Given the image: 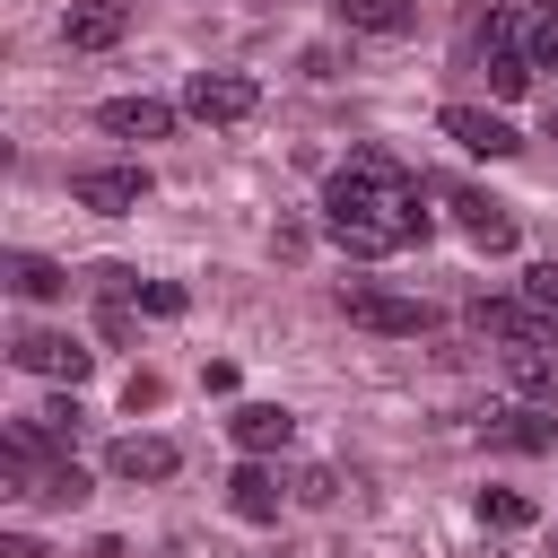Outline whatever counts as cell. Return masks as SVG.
<instances>
[{"label": "cell", "instance_id": "cell-1", "mask_svg": "<svg viewBox=\"0 0 558 558\" xmlns=\"http://www.w3.org/2000/svg\"><path fill=\"white\" fill-rule=\"evenodd\" d=\"M323 235H331L340 253H366V262L418 244V235H427V209H418V183L401 174V157L357 148V157L323 183Z\"/></svg>", "mask_w": 558, "mask_h": 558}, {"label": "cell", "instance_id": "cell-2", "mask_svg": "<svg viewBox=\"0 0 558 558\" xmlns=\"http://www.w3.org/2000/svg\"><path fill=\"white\" fill-rule=\"evenodd\" d=\"M340 314L357 323V331H384V340H418L436 314L418 305V296H401V288H375V279H357V288H340Z\"/></svg>", "mask_w": 558, "mask_h": 558}, {"label": "cell", "instance_id": "cell-3", "mask_svg": "<svg viewBox=\"0 0 558 558\" xmlns=\"http://www.w3.org/2000/svg\"><path fill=\"white\" fill-rule=\"evenodd\" d=\"M253 105H262V87L244 70H192V87H183V113L192 122H244Z\"/></svg>", "mask_w": 558, "mask_h": 558}, {"label": "cell", "instance_id": "cell-4", "mask_svg": "<svg viewBox=\"0 0 558 558\" xmlns=\"http://www.w3.org/2000/svg\"><path fill=\"white\" fill-rule=\"evenodd\" d=\"M471 323H480L488 340H506V349H549V340H558V323H549L532 296H480Z\"/></svg>", "mask_w": 558, "mask_h": 558}, {"label": "cell", "instance_id": "cell-5", "mask_svg": "<svg viewBox=\"0 0 558 558\" xmlns=\"http://www.w3.org/2000/svg\"><path fill=\"white\" fill-rule=\"evenodd\" d=\"M70 201L96 209V218H131V209L148 201V166H87V174L70 183Z\"/></svg>", "mask_w": 558, "mask_h": 558}, {"label": "cell", "instance_id": "cell-6", "mask_svg": "<svg viewBox=\"0 0 558 558\" xmlns=\"http://www.w3.org/2000/svg\"><path fill=\"white\" fill-rule=\"evenodd\" d=\"M480 436H488L497 453H549V445H558V418L532 410V401H497V410L480 418Z\"/></svg>", "mask_w": 558, "mask_h": 558}, {"label": "cell", "instance_id": "cell-7", "mask_svg": "<svg viewBox=\"0 0 558 558\" xmlns=\"http://www.w3.org/2000/svg\"><path fill=\"white\" fill-rule=\"evenodd\" d=\"M9 357H17L26 375H52V384H78V375L96 366V357H87L70 331H17V340H9Z\"/></svg>", "mask_w": 558, "mask_h": 558}, {"label": "cell", "instance_id": "cell-8", "mask_svg": "<svg viewBox=\"0 0 558 558\" xmlns=\"http://www.w3.org/2000/svg\"><path fill=\"white\" fill-rule=\"evenodd\" d=\"M445 140H462L471 157H514L523 148V131L506 113H480V105H445Z\"/></svg>", "mask_w": 558, "mask_h": 558}, {"label": "cell", "instance_id": "cell-9", "mask_svg": "<svg viewBox=\"0 0 558 558\" xmlns=\"http://www.w3.org/2000/svg\"><path fill=\"white\" fill-rule=\"evenodd\" d=\"M122 26H131L122 0H78V9L61 17V44H70V52H105V44H122Z\"/></svg>", "mask_w": 558, "mask_h": 558}, {"label": "cell", "instance_id": "cell-10", "mask_svg": "<svg viewBox=\"0 0 558 558\" xmlns=\"http://www.w3.org/2000/svg\"><path fill=\"white\" fill-rule=\"evenodd\" d=\"M227 506H235L244 523H279V471H270L262 453H244L235 480H227Z\"/></svg>", "mask_w": 558, "mask_h": 558}, {"label": "cell", "instance_id": "cell-11", "mask_svg": "<svg viewBox=\"0 0 558 558\" xmlns=\"http://www.w3.org/2000/svg\"><path fill=\"white\" fill-rule=\"evenodd\" d=\"M96 122H105L113 140H166V131H174V105H157V96H113Z\"/></svg>", "mask_w": 558, "mask_h": 558}, {"label": "cell", "instance_id": "cell-12", "mask_svg": "<svg viewBox=\"0 0 558 558\" xmlns=\"http://www.w3.org/2000/svg\"><path fill=\"white\" fill-rule=\"evenodd\" d=\"M453 209H462V227H471L480 253H514V209H506V201H488V192H453Z\"/></svg>", "mask_w": 558, "mask_h": 558}, {"label": "cell", "instance_id": "cell-13", "mask_svg": "<svg viewBox=\"0 0 558 558\" xmlns=\"http://www.w3.org/2000/svg\"><path fill=\"white\" fill-rule=\"evenodd\" d=\"M227 436H235V445H244V453H279V445H288V436H296V418H288V410H279V401H244V410H235V418H227Z\"/></svg>", "mask_w": 558, "mask_h": 558}, {"label": "cell", "instance_id": "cell-14", "mask_svg": "<svg viewBox=\"0 0 558 558\" xmlns=\"http://www.w3.org/2000/svg\"><path fill=\"white\" fill-rule=\"evenodd\" d=\"M105 471H113V480H166V471H174V445H166V436H122V445L105 453Z\"/></svg>", "mask_w": 558, "mask_h": 558}, {"label": "cell", "instance_id": "cell-15", "mask_svg": "<svg viewBox=\"0 0 558 558\" xmlns=\"http://www.w3.org/2000/svg\"><path fill=\"white\" fill-rule=\"evenodd\" d=\"M9 288L44 305V296H61V288H70V270H61V262H44V253H9Z\"/></svg>", "mask_w": 558, "mask_h": 558}, {"label": "cell", "instance_id": "cell-16", "mask_svg": "<svg viewBox=\"0 0 558 558\" xmlns=\"http://www.w3.org/2000/svg\"><path fill=\"white\" fill-rule=\"evenodd\" d=\"M488 87L497 96H523L532 87V44H488Z\"/></svg>", "mask_w": 558, "mask_h": 558}, {"label": "cell", "instance_id": "cell-17", "mask_svg": "<svg viewBox=\"0 0 558 558\" xmlns=\"http://www.w3.org/2000/svg\"><path fill=\"white\" fill-rule=\"evenodd\" d=\"M506 375H514L523 392H541V401H558V357H549V349H506Z\"/></svg>", "mask_w": 558, "mask_h": 558}, {"label": "cell", "instance_id": "cell-18", "mask_svg": "<svg viewBox=\"0 0 558 558\" xmlns=\"http://www.w3.org/2000/svg\"><path fill=\"white\" fill-rule=\"evenodd\" d=\"M340 17H349V26H366V35H401L418 9H410V0H340Z\"/></svg>", "mask_w": 558, "mask_h": 558}, {"label": "cell", "instance_id": "cell-19", "mask_svg": "<svg viewBox=\"0 0 558 558\" xmlns=\"http://www.w3.org/2000/svg\"><path fill=\"white\" fill-rule=\"evenodd\" d=\"M480 523L523 532V523H532V497H523V488H480Z\"/></svg>", "mask_w": 558, "mask_h": 558}, {"label": "cell", "instance_id": "cell-20", "mask_svg": "<svg viewBox=\"0 0 558 558\" xmlns=\"http://www.w3.org/2000/svg\"><path fill=\"white\" fill-rule=\"evenodd\" d=\"M140 305H148L157 323H174V314H183L192 296H183V279H148V288H140Z\"/></svg>", "mask_w": 558, "mask_h": 558}, {"label": "cell", "instance_id": "cell-21", "mask_svg": "<svg viewBox=\"0 0 558 558\" xmlns=\"http://www.w3.org/2000/svg\"><path fill=\"white\" fill-rule=\"evenodd\" d=\"M523 296H532V305H541V314H549V323H558V262H541V270H532V279H523Z\"/></svg>", "mask_w": 558, "mask_h": 558}, {"label": "cell", "instance_id": "cell-22", "mask_svg": "<svg viewBox=\"0 0 558 558\" xmlns=\"http://www.w3.org/2000/svg\"><path fill=\"white\" fill-rule=\"evenodd\" d=\"M296 497H305V506H331V497H340V480L314 462V471H296Z\"/></svg>", "mask_w": 558, "mask_h": 558}, {"label": "cell", "instance_id": "cell-23", "mask_svg": "<svg viewBox=\"0 0 558 558\" xmlns=\"http://www.w3.org/2000/svg\"><path fill=\"white\" fill-rule=\"evenodd\" d=\"M532 70H558V9L532 26Z\"/></svg>", "mask_w": 558, "mask_h": 558}, {"label": "cell", "instance_id": "cell-24", "mask_svg": "<svg viewBox=\"0 0 558 558\" xmlns=\"http://www.w3.org/2000/svg\"><path fill=\"white\" fill-rule=\"evenodd\" d=\"M87 279H96V288H105V296H131V288H140V279H131V270H122V262H96V270H87Z\"/></svg>", "mask_w": 558, "mask_h": 558}, {"label": "cell", "instance_id": "cell-25", "mask_svg": "<svg viewBox=\"0 0 558 558\" xmlns=\"http://www.w3.org/2000/svg\"><path fill=\"white\" fill-rule=\"evenodd\" d=\"M96 331H105V340H131V305H122V296H105V314H96Z\"/></svg>", "mask_w": 558, "mask_h": 558}, {"label": "cell", "instance_id": "cell-26", "mask_svg": "<svg viewBox=\"0 0 558 558\" xmlns=\"http://www.w3.org/2000/svg\"><path fill=\"white\" fill-rule=\"evenodd\" d=\"M122 401H131V410H157V401H166V384H157V375H131V384H122Z\"/></svg>", "mask_w": 558, "mask_h": 558}, {"label": "cell", "instance_id": "cell-27", "mask_svg": "<svg viewBox=\"0 0 558 558\" xmlns=\"http://www.w3.org/2000/svg\"><path fill=\"white\" fill-rule=\"evenodd\" d=\"M0 558H52V549H44L35 532H0Z\"/></svg>", "mask_w": 558, "mask_h": 558}]
</instances>
